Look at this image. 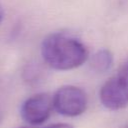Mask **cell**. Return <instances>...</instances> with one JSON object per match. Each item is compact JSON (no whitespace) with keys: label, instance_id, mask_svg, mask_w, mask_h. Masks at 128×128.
Wrapping results in <instances>:
<instances>
[{"label":"cell","instance_id":"obj_1","mask_svg":"<svg viewBox=\"0 0 128 128\" xmlns=\"http://www.w3.org/2000/svg\"><path fill=\"white\" fill-rule=\"evenodd\" d=\"M41 56L50 68L67 71L83 65L89 59V51L74 35L67 32H54L43 39Z\"/></svg>","mask_w":128,"mask_h":128},{"label":"cell","instance_id":"obj_2","mask_svg":"<svg viewBox=\"0 0 128 128\" xmlns=\"http://www.w3.org/2000/svg\"><path fill=\"white\" fill-rule=\"evenodd\" d=\"M101 104L109 110H121L128 107V58L116 74L110 77L100 88Z\"/></svg>","mask_w":128,"mask_h":128},{"label":"cell","instance_id":"obj_3","mask_svg":"<svg viewBox=\"0 0 128 128\" xmlns=\"http://www.w3.org/2000/svg\"><path fill=\"white\" fill-rule=\"evenodd\" d=\"M53 99L54 110L66 117L83 114L88 106V98L83 89L74 85H64L56 90Z\"/></svg>","mask_w":128,"mask_h":128},{"label":"cell","instance_id":"obj_4","mask_svg":"<svg viewBox=\"0 0 128 128\" xmlns=\"http://www.w3.org/2000/svg\"><path fill=\"white\" fill-rule=\"evenodd\" d=\"M53 109L52 96L42 92L28 97L22 103L20 115L27 124L39 126L50 118Z\"/></svg>","mask_w":128,"mask_h":128},{"label":"cell","instance_id":"obj_5","mask_svg":"<svg viewBox=\"0 0 128 128\" xmlns=\"http://www.w3.org/2000/svg\"><path fill=\"white\" fill-rule=\"evenodd\" d=\"M113 65V54L109 49H100L90 58V67L97 73H105Z\"/></svg>","mask_w":128,"mask_h":128},{"label":"cell","instance_id":"obj_6","mask_svg":"<svg viewBox=\"0 0 128 128\" xmlns=\"http://www.w3.org/2000/svg\"><path fill=\"white\" fill-rule=\"evenodd\" d=\"M19 128H74L71 124L69 123H54V124H49L46 126H42V127H19Z\"/></svg>","mask_w":128,"mask_h":128},{"label":"cell","instance_id":"obj_7","mask_svg":"<svg viewBox=\"0 0 128 128\" xmlns=\"http://www.w3.org/2000/svg\"><path fill=\"white\" fill-rule=\"evenodd\" d=\"M3 17H4V11H3V8H2V6L0 5V23L2 22V20H3Z\"/></svg>","mask_w":128,"mask_h":128},{"label":"cell","instance_id":"obj_8","mask_svg":"<svg viewBox=\"0 0 128 128\" xmlns=\"http://www.w3.org/2000/svg\"><path fill=\"white\" fill-rule=\"evenodd\" d=\"M3 118H4V115H3V112H2V110L0 109V123L3 121Z\"/></svg>","mask_w":128,"mask_h":128},{"label":"cell","instance_id":"obj_9","mask_svg":"<svg viewBox=\"0 0 128 128\" xmlns=\"http://www.w3.org/2000/svg\"><path fill=\"white\" fill-rule=\"evenodd\" d=\"M125 128H128V125H127V126H126V127H125Z\"/></svg>","mask_w":128,"mask_h":128}]
</instances>
